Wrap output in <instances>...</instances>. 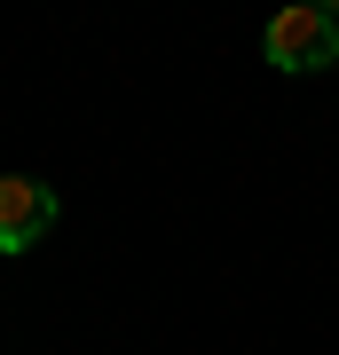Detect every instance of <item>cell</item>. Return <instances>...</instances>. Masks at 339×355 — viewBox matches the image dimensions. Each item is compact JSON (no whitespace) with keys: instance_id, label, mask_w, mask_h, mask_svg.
Instances as JSON below:
<instances>
[{"instance_id":"cell-3","label":"cell","mask_w":339,"mask_h":355,"mask_svg":"<svg viewBox=\"0 0 339 355\" xmlns=\"http://www.w3.org/2000/svg\"><path fill=\"white\" fill-rule=\"evenodd\" d=\"M308 8H315V16H331V24H339V0H308Z\"/></svg>"},{"instance_id":"cell-1","label":"cell","mask_w":339,"mask_h":355,"mask_svg":"<svg viewBox=\"0 0 339 355\" xmlns=\"http://www.w3.org/2000/svg\"><path fill=\"white\" fill-rule=\"evenodd\" d=\"M261 55H268L277 71H331V64H339V24H331V16H315L308 0H292V8L268 16Z\"/></svg>"},{"instance_id":"cell-2","label":"cell","mask_w":339,"mask_h":355,"mask_svg":"<svg viewBox=\"0 0 339 355\" xmlns=\"http://www.w3.org/2000/svg\"><path fill=\"white\" fill-rule=\"evenodd\" d=\"M55 214H63V198L40 174H0V253H32L55 229Z\"/></svg>"}]
</instances>
